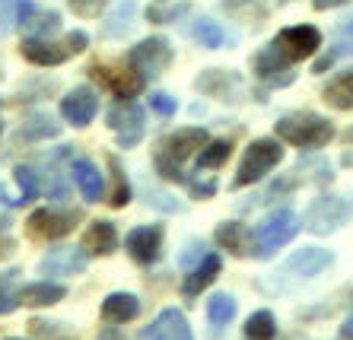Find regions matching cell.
<instances>
[{
	"label": "cell",
	"mask_w": 353,
	"mask_h": 340,
	"mask_svg": "<svg viewBox=\"0 0 353 340\" xmlns=\"http://www.w3.org/2000/svg\"><path fill=\"white\" fill-rule=\"evenodd\" d=\"M19 7L23 0H0V39L19 25Z\"/></svg>",
	"instance_id": "e575fe53"
},
{
	"label": "cell",
	"mask_w": 353,
	"mask_h": 340,
	"mask_svg": "<svg viewBox=\"0 0 353 340\" xmlns=\"http://www.w3.org/2000/svg\"><path fill=\"white\" fill-rule=\"evenodd\" d=\"M124 248L137 264H153L159 251H163V226H137V229H131L128 239H124Z\"/></svg>",
	"instance_id": "5bb4252c"
},
{
	"label": "cell",
	"mask_w": 353,
	"mask_h": 340,
	"mask_svg": "<svg viewBox=\"0 0 353 340\" xmlns=\"http://www.w3.org/2000/svg\"><path fill=\"white\" fill-rule=\"evenodd\" d=\"M108 125L118 134V143L124 149L137 147L143 140V108H137L134 102H121L108 111Z\"/></svg>",
	"instance_id": "7c38bea8"
},
{
	"label": "cell",
	"mask_w": 353,
	"mask_h": 340,
	"mask_svg": "<svg viewBox=\"0 0 353 340\" xmlns=\"http://www.w3.org/2000/svg\"><path fill=\"white\" fill-rule=\"evenodd\" d=\"M274 48H277L290 64H296V61L312 58L315 51L321 48V32L315 29V25H305V23L303 25H290V29H280L277 32Z\"/></svg>",
	"instance_id": "8992f818"
},
{
	"label": "cell",
	"mask_w": 353,
	"mask_h": 340,
	"mask_svg": "<svg viewBox=\"0 0 353 340\" xmlns=\"http://www.w3.org/2000/svg\"><path fill=\"white\" fill-rule=\"evenodd\" d=\"M17 184H19V204H29L39 194V175L29 166H17Z\"/></svg>",
	"instance_id": "836d02e7"
},
{
	"label": "cell",
	"mask_w": 353,
	"mask_h": 340,
	"mask_svg": "<svg viewBox=\"0 0 353 340\" xmlns=\"http://www.w3.org/2000/svg\"><path fill=\"white\" fill-rule=\"evenodd\" d=\"M39 270L48 277H74L86 270V255L77 248H54L39 261Z\"/></svg>",
	"instance_id": "e0dca14e"
},
{
	"label": "cell",
	"mask_w": 353,
	"mask_h": 340,
	"mask_svg": "<svg viewBox=\"0 0 353 340\" xmlns=\"http://www.w3.org/2000/svg\"><path fill=\"white\" fill-rule=\"evenodd\" d=\"M140 340H194L188 328V318L179 308H163L150 328H143Z\"/></svg>",
	"instance_id": "2e32d148"
},
{
	"label": "cell",
	"mask_w": 353,
	"mask_h": 340,
	"mask_svg": "<svg viewBox=\"0 0 353 340\" xmlns=\"http://www.w3.org/2000/svg\"><path fill=\"white\" fill-rule=\"evenodd\" d=\"M331 64H334V54H325V58H319V61H315V67H312V70H315V74H325V70H328Z\"/></svg>",
	"instance_id": "7bdbcfd3"
},
{
	"label": "cell",
	"mask_w": 353,
	"mask_h": 340,
	"mask_svg": "<svg viewBox=\"0 0 353 340\" xmlns=\"http://www.w3.org/2000/svg\"><path fill=\"white\" fill-rule=\"evenodd\" d=\"M296 233H299V216L287 207L274 210V213H268L261 223L248 233V255H255L258 261H268V257L277 248H283Z\"/></svg>",
	"instance_id": "3957f363"
},
{
	"label": "cell",
	"mask_w": 353,
	"mask_h": 340,
	"mask_svg": "<svg viewBox=\"0 0 353 340\" xmlns=\"http://www.w3.org/2000/svg\"><path fill=\"white\" fill-rule=\"evenodd\" d=\"M77 220H80V213H77V210L41 207V210H35V213L26 220V226H29V235H32V239L54 242V239H64V235L74 229Z\"/></svg>",
	"instance_id": "9c48e42d"
},
{
	"label": "cell",
	"mask_w": 353,
	"mask_h": 340,
	"mask_svg": "<svg viewBox=\"0 0 353 340\" xmlns=\"http://www.w3.org/2000/svg\"><path fill=\"white\" fill-rule=\"evenodd\" d=\"M207 318L214 328H223V324H230L236 318V299L230 293H214V296L207 299Z\"/></svg>",
	"instance_id": "4316f807"
},
{
	"label": "cell",
	"mask_w": 353,
	"mask_h": 340,
	"mask_svg": "<svg viewBox=\"0 0 353 340\" xmlns=\"http://www.w3.org/2000/svg\"><path fill=\"white\" fill-rule=\"evenodd\" d=\"M232 86H239V76L226 74V70H204L197 76V89L207 96H226Z\"/></svg>",
	"instance_id": "83f0119b"
},
{
	"label": "cell",
	"mask_w": 353,
	"mask_h": 340,
	"mask_svg": "<svg viewBox=\"0 0 353 340\" xmlns=\"http://www.w3.org/2000/svg\"><path fill=\"white\" fill-rule=\"evenodd\" d=\"M207 147V131L204 127H181V131L169 134L157 149V172L165 182H185L181 175V162H188Z\"/></svg>",
	"instance_id": "6da1fadb"
},
{
	"label": "cell",
	"mask_w": 353,
	"mask_h": 340,
	"mask_svg": "<svg viewBox=\"0 0 353 340\" xmlns=\"http://www.w3.org/2000/svg\"><path fill=\"white\" fill-rule=\"evenodd\" d=\"M344 3H350V0H312L315 10H334V7H344Z\"/></svg>",
	"instance_id": "b9f144b4"
},
{
	"label": "cell",
	"mask_w": 353,
	"mask_h": 340,
	"mask_svg": "<svg viewBox=\"0 0 353 340\" xmlns=\"http://www.w3.org/2000/svg\"><path fill=\"white\" fill-rule=\"evenodd\" d=\"M232 153L230 140H207V147L197 153V169H220Z\"/></svg>",
	"instance_id": "4dcf8cb0"
},
{
	"label": "cell",
	"mask_w": 353,
	"mask_h": 340,
	"mask_svg": "<svg viewBox=\"0 0 353 340\" xmlns=\"http://www.w3.org/2000/svg\"><path fill=\"white\" fill-rule=\"evenodd\" d=\"M108 169H112V194H108V204L115 210H121V207H128L131 204V184H128V175H124V169H121V159L118 156H108Z\"/></svg>",
	"instance_id": "484cf974"
},
{
	"label": "cell",
	"mask_w": 353,
	"mask_h": 340,
	"mask_svg": "<svg viewBox=\"0 0 353 340\" xmlns=\"http://www.w3.org/2000/svg\"><path fill=\"white\" fill-rule=\"evenodd\" d=\"M150 108H153L157 115H163V118H172L179 105H175L172 96H165V92H153V96H150Z\"/></svg>",
	"instance_id": "ab89813d"
},
{
	"label": "cell",
	"mask_w": 353,
	"mask_h": 340,
	"mask_svg": "<svg viewBox=\"0 0 353 340\" xmlns=\"http://www.w3.org/2000/svg\"><path fill=\"white\" fill-rule=\"evenodd\" d=\"M0 207H19V198H13L3 184H0Z\"/></svg>",
	"instance_id": "60d3db41"
},
{
	"label": "cell",
	"mask_w": 353,
	"mask_h": 340,
	"mask_svg": "<svg viewBox=\"0 0 353 340\" xmlns=\"http://www.w3.org/2000/svg\"><path fill=\"white\" fill-rule=\"evenodd\" d=\"M134 13H137V7H134L131 0H128V3H121V7H118V13L112 17V23L105 25V35H112V39H115V35H124L128 29H131V17H134Z\"/></svg>",
	"instance_id": "d590c367"
},
{
	"label": "cell",
	"mask_w": 353,
	"mask_h": 340,
	"mask_svg": "<svg viewBox=\"0 0 353 340\" xmlns=\"http://www.w3.org/2000/svg\"><path fill=\"white\" fill-rule=\"evenodd\" d=\"M344 140H347V143H353V127H350V131H344Z\"/></svg>",
	"instance_id": "f6af8a7d"
},
{
	"label": "cell",
	"mask_w": 353,
	"mask_h": 340,
	"mask_svg": "<svg viewBox=\"0 0 353 340\" xmlns=\"http://www.w3.org/2000/svg\"><path fill=\"white\" fill-rule=\"evenodd\" d=\"M128 64L143 76H159L165 67L172 64V45L165 42L163 35H153V39H143L128 51Z\"/></svg>",
	"instance_id": "5b68a950"
},
{
	"label": "cell",
	"mask_w": 353,
	"mask_h": 340,
	"mask_svg": "<svg viewBox=\"0 0 353 340\" xmlns=\"http://www.w3.org/2000/svg\"><path fill=\"white\" fill-rule=\"evenodd\" d=\"M90 74L96 76L99 83L105 86V89L112 92L115 99H121V102H131L134 96H140V92H143V86H147V76L137 74L131 64H128V67H105V64L99 67L96 64Z\"/></svg>",
	"instance_id": "52a82bcc"
},
{
	"label": "cell",
	"mask_w": 353,
	"mask_h": 340,
	"mask_svg": "<svg viewBox=\"0 0 353 340\" xmlns=\"http://www.w3.org/2000/svg\"><path fill=\"white\" fill-rule=\"evenodd\" d=\"M280 159H283V143H280V137L252 140V147H248L245 156H242V166H239V172H236L232 188H245V184L261 182L274 166H280Z\"/></svg>",
	"instance_id": "277c9868"
},
{
	"label": "cell",
	"mask_w": 353,
	"mask_h": 340,
	"mask_svg": "<svg viewBox=\"0 0 353 340\" xmlns=\"http://www.w3.org/2000/svg\"><path fill=\"white\" fill-rule=\"evenodd\" d=\"M220 267H223V261H220V255H201V261H197V267L191 270L188 277H185V296H197L201 290H207L210 283L220 277Z\"/></svg>",
	"instance_id": "603a6c76"
},
{
	"label": "cell",
	"mask_w": 353,
	"mask_h": 340,
	"mask_svg": "<svg viewBox=\"0 0 353 340\" xmlns=\"http://www.w3.org/2000/svg\"><path fill=\"white\" fill-rule=\"evenodd\" d=\"M96 111H99V96L90 86H77V89H70L61 99V115H64L67 125H74V127L92 125Z\"/></svg>",
	"instance_id": "4fadbf2b"
},
{
	"label": "cell",
	"mask_w": 353,
	"mask_h": 340,
	"mask_svg": "<svg viewBox=\"0 0 353 340\" xmlns=\"http://www.w3.org/2000/svg\"><path fill=\"white\" fill-rule=\"evenodd\" d=\"M19 29L26 32V39H48L61 29V13L58 10H41L29 0H23L19 7Z\"/></svg>",
	"instance_id": "9a60e30c"
},
{
	"label": "cell",
	"mask_w": 353,
	"mask_h": 340,
	"mask_svg": "<svg viewBox=\"0 0 353 340\" xmlns=\"http://www.w3.org/2000/svg\"><path fill=\"white\" fill-rule=\"evenodd\" d=\"M191 35H194V42L201 45V48H223L226 45V32L220 29V23H214V19H197L194 25H191Z\"/></svg>",
	"instance_id": "f1b7e54d"
},
{
	"label": "cell",
	"mask_w": 353,
	"mask_h": 340,
	"mask_svg": "<svg viewBox=\"0 0 353 340\" xmlns=\"http://www.w3.org/2000/svg\"><path fill=\"white\" fill-rule=\"evenodd\" d=\"M216 242L236 257L248 255V233L242 223H220L216 226Z\"/></svg>",
	"instance_id": "d4e9b609"
},
{
	"label": "cell",
	"mask_w": 353,
	"mask_h": 340,
	"mask_svg": "<svg viewBox=\"0 0 353 340\" xmlns=\"http://www.w3.org/2000/svg\"><path fill=\"white\" fill-rule=\"evenodd\" d=\"M10 340H23V337H10Z\"/></svg>",
	"instance_id": "bcb514c9"
},
{
	"label": "cell",
	"mask_w": 353,
	"mask_h": 340,
	"mask_svg": "<svg viewBox=\"0 0 353 340\" xmlns=\"http://www.w3.org/2000/svg\"><path fill=\"white\" fill-rule=\"evenodd\" d=\"M350 204L341 198H319L312 207L305 210V229L315 235H328L350 220Z\"/></svg>",
	"instance_id": "ba28073f"
},
{
	"label": "cell",
	"mask_w": 353,
	"mask_h": 340,
	"mask_svg": "<svg viewBox=\"0 0 353 340\" xmlns=\"http://www.w3.org/2000/svg\"><path fill=\"white\" fill-rule=\"evenodd\" d=\"M83 248L90 255H112L118 248V233H115V223L108 220H96V223L86 226L83 233Z\"/></svg>",
	"instance_id": "44dd1931"
},
{
	"label": "cell",
	"mask_w": 353,
	"mask_h": 340,
	"mask_svg": "<svg viewBox=\"0 0 353 340\" xmlns=\"http://www.w3.org/2000/svg\"><path fill=\"white\" fill-rule=\"evenodd\" d=\"M67 7L74 10L77 17H83V19H96L99 13L108 7V0H67Z\"/></svg>",
	"instance_id": "8d00e7d4"
},
{
	"label": "cell",
	"mask_w": 353,
	"mask_h": 340,
	"mask_svg": "<svg viewBox=\"0 0 353 340\" xmlns=\"http://www.w3.org/2000/svg\"><path fill=\"white\" fill-rule=\"evenodd\" d=\"M61 127L51 121V118H32L29 125L19 127V137H26V140H45V137H58Z\"/></svg>",
	"instance_id": "d6a6232c"
},
{
	"label": "cell",
	"mask_w": 353,
	"mask_h": 340,
	"mask_svg": "<svg viewBox=\"0 0 353 340\" xmlns=\"http://www.w3.org/2000/svg\"><path fill=\"white\" fill-rule=\"evenodd\" d=\"M325 102L341 111H350L353 108V70H344L337 74L328 86H325Z\"/></svg>",
	"instance_id": "cb8c5ba5"
},
{
	"label": "cell",
	"mask_w": 353,
	"mask_h": 340,
	"mask_svg": "<svg viewBox=\"0 0 353 340\" xmlns=\"http://www.w3.org/2000/svg\"><path fill=\"white\" fill-rule=\"evenodd\" d=\"M252 70H255V76L261 80V83H268L271 89H283V86H290L296 80L293 67H290V61L280 54L277 48H264L255 54V61H252Z\"/></svg>",
	"instance_id": "8fae6325"
},
{
	"label": "cell",
	"mask_w": 353,
	"mask_h": 340,
	"mask_svg": "<svg viewBox=\"0 0 353 340\" xmlns=\"http://www.w3.org/2000/svg\"><path fill=\"white\" fill-rule=\"evenodd\" d=\"M70 178H74V184L80 188L86 204H99V200H102L105 182H102V172L96 169V162H90V159H74V162H70Z\"/></svg>",
	"instance_id": "ac0fdd59"
},
{
	"label": "cell",
	"mask_w": 353,
	"mask_h": 340,
	"mask_svg": "<svg viewBox=\"0 0 353 340\" xmlns=\"http://www.w3.org/2000/svg\"><path fill=\"white\" fill-rule=\"evenodd\" d=\"M274 334H277V321H274V315L268 308L255 312L245 321V340H274Z\"/></svg>",
	"instance_id": "f546056e"
},
{
	"label": "cell",
	"mask_w": 353,
	"mask_h": 340,
	"mask_svg": "<svg viewBox=\"0 0 353 340\" xmlns=\"http://www.w3.org/2000/svg\"><path fill=\"white\" fill-rule=\"evenodd\" d=\"M344 337H353V315L344 321Z\"/></svg>",
	"instance_id": "ee69618b"
},
{
	"label": "cell",
	"mask_w": 353,
	"mask_h": 340,
	"mask_svg": "<svg viewBox=\"0 0 353 340\" xmlns=\"http://www.w3.org/2000/svg\"><path fill=\"white\" fill-rule=\"evenodd\" d=\"M283 3H290V0H283Z\"/></svg>",
	"instance_id": "7dc6e473"
},
{
	"label": "cell",
	"mask_w": 353,
	"mask_h": 340,
	"mask_svg": "<svg viewBox=\"0 0 353 340\" xmlns=\"http://www.w3.org/2000/svg\"><path fill=\"white\" fill-rule=\"evenodd\" d=\"M334 264V255L331 251H321V248H303L296 251L293 257H290L287 264H283V274H293V277H315L321 274L325 267Z\"/></svg>",
	"instance_id": "d6986e66"
},
{
	"label": "cell",
	"mask_w": 353,
	"mask_h": 340,
	"mask_svg": "<svg viewBox=\"0 0 353 340\" xmlns=\"http://www.w3.org/2000/svg\"><path fill=\"white\" fill-rule=\"evenodd\" d=\"M337 54H353V17H347V19L337 23V51H334V58Z\"/></svg>",
	"instance_id": "f35d334b"
},
{
	"label": "cell",
	"mask_w": 353,
	"mask_h": 340,
	"mask_svg": "<svg viewBox=\"0 0 353 340\" xmlns=\"http://www.w3.org/2000/svg\"><path fill=\"white\" fill-rule=\"evenodd\" d=\"M17 277H19L17 270H10V274L0 277V315H10V312L19 308V290H13Z\"/></svg>",
	"instance_id": "1f68e13d"
},
{
	"label": "cell",
	"mask_w": 353,
	"mask_h": 340,
	"mask_svg": "<svg viewBox=\"0 0 353 340\" xmlns=\"http://www.w3.org/2000/svg\"><path fill=\"white\" fill-rule=\"evenodd\" d=\"M277 137L290 147L299 149H321L334 140V125L328 118L315 115V111H293V115H283L274 125Z\"/></svg>",
	"instance_id": "7a4b0ae2"
},
{
	"label": "cell",
	"mask_w": 353,
	"mask_h": 340,
	"mask_svg": "<svg viewBox=\"0 0 353 340\" xmlns=\"http://www.w3.org/2000/svg\"><path fill=\"white\" fill-rule=\"evenodd\" d=\"M188 13V3H179V7H150L147 10V19L150 23H175L179 17Z\"/></svg>",
	"instance_id": "74e56055"
},
{
	"label": "cell",
	"mask_w": 353,
	"mask_h": 340,
	"mask_svg": "<svg viewBox=\"0 0 353 340\" xmlns=\"http://www.w3.org/2000/svg\"><path fill=\"white\" fill-rule=\"evenodd\" d=\"M19 54L35 67H58V64H64V61L74 58L77 48L70 45L67 35H64V42H51V39H23Z\"/></svg>",
	"instance_id": "30bf717a"
},
{
	"label": "cell",
	"mask_w": 353,
	"mask_h": 340,
	"mask_svg": "<svg viewBox=\"0 0 353 340\" xmlns=\"http://www.w3.org/2000/svg\"><path fill=\"white\" fill-rule=\"evenodd\" d=\"M67 296V290L61 286V283H29V286H23L19 290V306L26 308H45V306H58L61 299Z\"/></svg>",
	"instance_id": "7402d4cb"
},
{
	"label": "cell",
	"mask_w": 353,
	"mask_h": 340,
	"mask_svg": "<svg viewBox=\"0 0 353 340\" xmlns=\"http://www.w3.org/2000/svg\"><path fill=\"white\" fill-rule=\"evenodd\" d=\"M140 315V299L134 293H112L102 302V321L105 324H128Z\"/></svg>",
	"instance_id": "ffe728a7"
}]
</instances>
